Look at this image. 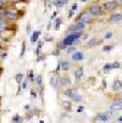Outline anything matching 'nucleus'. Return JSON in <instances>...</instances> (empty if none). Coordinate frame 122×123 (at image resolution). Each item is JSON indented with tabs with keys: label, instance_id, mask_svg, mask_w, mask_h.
<instances>
[{
	"label": "nucleus",
	"instance_id": "1",
	"mask_svg": "<svg viewBox=\"0 0 122 123\" xmlns=\"http://www.w3.org/2000/svg\"><path fill=\"white\" fill-rule=\"evenodd\" d=\"M82 37H83L82 32H75V33H71V34H67V36L58 44V48L60 50H62V49H67L71 45H77Z\"/></svg>",
	"mask_w": 122,
	"mask_h": 123
},
{
	"label": "nucleus",
	"instance_id": "2",
	"mask_svg": "<svg viewBox=\"0 0 122 123\" xmlns=\"http://www.w3.org/2000/svg\"><path fill=\"white\" fill-rule=\"evenodd\" d=\"M112 116H114V111L112 110L111 111H103V112H99L96 115V121L100 122V123H108V122L111 121Z\"/></svg>",
	"mask_w": 122,
	"mask_h": 123
},
{
	"label": "nucleus",
	"instance_id": "3",
	"mask_svg": "<svg viewBox=\"0 0 122 123\" xmlns=\"http://www.w3.org/2000/svg\"><path fill=\"white\" fill-rule=\"evenodd\" d=\"M88 12H89L93 17H100V16L104 15V12H105V11H104L103 6H100V5H98V4H94V5H92V6L89 7Z\"/></svg>",
	"mask_w": 122,
	"mask_h": 123
},
{
	"label": "nucleus",
	"instance_id": "4",
	"mask_svg": "<svg viewBox=\"0 0 122 123\" xmlns=\"http://www.w3.org/2000/svg\"><path fill=\"white\" fill-rule=\"evenodd\" d=\"M118 3L116 1V0H111V1H105V3H103V9H104V11H109V12H111V11H115L117 7H118Z\"/></svg>",
	"mask_w": 122,
	"mask_h": 123
},
{
	"label": "nucleus",
	"instance_id": "5",
	"mask_svg": "<svg viewBox=\"0 0 122 123\" xmlns=\"http://www.w3.org/2000/svg\"><path fill=\"white\" fill-rule=\"evenodd\" d=\"M71 59H72L73 62H82L85 59V55H84V52L82 50H77L71 55Z\"/></svg>",
	"mask_w": 122,
	"mask_h": 123
},
{
	"label": "nucleus",
	"instance_id": "6",
	"mask_svg": "<svg viewBox=\"0 0 122 123\" xmlns=\"http://www.w3.org/2000/svg\"><path fill=\"white\" fill-rule=\"evenodd\" d=\"M92 17H93V16H92L89 12L84 11V12H82L79 16H77L76 21H83V22H87V23H88V22H89V20L92 18Z\"/></svg>",
	"mask_w": 122,
	"mask_h": 123
},
{
	"label": "nucleus",
	"instance_id": "7",
	"mask_svg": "<svg viewBox=\"0 0 122 123\" xmlns=\"http://www.w3.org/2000/svg\"><path fill=\"white\" fill-rule=\"evenodd\" d=\"M110 22L111 23H120L122 22V12H115L110 16Z\"/></svg>",
	"mask_w": 122,
	"mask_h": 123
},
{
	"label": "nucleus",
	"instance_id": "8",
	"mask_svg": "<svg viewBox=\"0 0 122 123\" xmlns=\"http://www.w3.org/2000/svg\"><path fill=\"white\" fill-rule=\"evenodd\" d=\"M83 74H84V69H83V67H82V66H79L78 68H76V69H75V72H73V76H75V79H76L77 82L82 79V77H83Z\"/></svg>",
	"mask_w": 122,
	"mask_h": 123
},
{
	"label": "nucleus",
	"instance_id": "9",
	"mask_svg": "<svg viewBox=\"0 0 122 123\" xmlns=\"http://www.w3.org/2000/svg\"><path fill=\"white\" fill-rule=\"evenodd\" d=\"M42 32L40 31H34L32 34H31V44H36L39 42V37H40Z\"/></svg>",
	"mask_w": 122,
	"mask_h": 123
},
{
	"label": "nucleus",
	"instance_id": "10",
	"mask_svg": "<svg viewBox=\"0 0 122 123\" xmlns=\"http://www.w3.org/2000/svg\"><path fill=\"white\" fill-rule=\"evenodd\" d=\"M111 110L115 111H121L122 110V99H117L114 101V104L111 105Z\"/></svg>",
	"mask_w": 122,
	"mask_h": 123
},
{
	"label": "nucleus",
	"instance_id": "11",
	"mask_svg": "<svg viewBox=\"0 0 122 123\" xmlns=\"http://www.w3.org/2000/svg\"><path fill=\"white\" fill-rule=\"evenodd\" d=\"M100 43H101V40H99V39H96V38H92V39H89L88 42H87V44H85V48L90 49V48H94V46L99 45Z\"/></svg>",
	"mask_w": 122,
	"mask_h": 123
},
{
	"label": "nucleus",
	"instance_id": "12",
	"mask_svg": "<svg viewBox=\"0 0 122 123\" xmlns=\"http://www.w3.org/2000/svg\"><path fill=\"white\" fill-rule=\"evenodd\" d=\"M58 79H59V85H70V83H71V80H70L67 76L58 77Z\"/></svg>",
	"mask_w": 122,
	"mask_h": 123
},
{
	"label": "nucleus",
	"instance_id": "13",
	"mask_svg": "<svg viewBox=\"0 0 122 123\" xmlns=\"http://www.w3.org/2000/svg\"><path fill=\"white\" fill-rule=\"evenodd\" d=\"M112 90H114V92H120V90H122V82H121L120 79H116V80L114 82V84H112Z\"/></svg>",
	"mask_w": 122,
	"mask_h": 123
},
{
	"label": "nucleus",
	"instance_id": "14",
	"mask_svg": "<svg viewBox=\"0 0 122 123\" xmlns=\"http://www.w3.org/2000/svg\"><path fill=\"white\" fill-rule=\"evenodd\" d=\"M4 15H5L6 18H9V20H16L17 17H19L17 15H15V12H13V11H10V10L5 11V13H4Z\"/></svg>",
	"mask_w": 122,
	"mask_h": 123
},
{
	"label": "nucleus",
	"instance_id": "15",
	"mask_svg": "<svg viewBox=\"0 0 122 123\" xmlns=\"http://www.w3.org/2000/svg\"><path fill=\"white\" fill-rule=\"evenodd\" d=\"M23 79H25V74H23V73L20 72V73H16V74H15V80H16L17 84H22Z\"/></svg>",
	"mask_w": 122,
	"mask_h": 123
},
{
	"label": "nucleus",
	"instance_id": "16",
	"mask_svg": "<svg viewBox=\"0 0 122 123\" xmlns=\"http://www.w3.org/2000/svg\"><path fill=\"white\" fill-rule=\"evenodd\" d=\"M71 100H72L73 102H81V101H82V95H81V94H78V92H77V90H75V94L72 95Z\"/></svg>",
	"mask_w": 122,
	"mask_h": 123
},
{
	"label": "nucleus",
	"instance_id": "17",
	"mask_svg": "<svg viewBox=\"0 0 122 123\" xmlns=\"http://www.w3.org/2000/svg\"><path fill=\"white\" fill-rule=\"evenodd\" d=\"M70 68H71V63H70L67 60H62V71L64 72H68Z\"/></svg>",
	"mask_w": 122,
	"mask_h": 123
},
{
	"label": "nucleus",
	"instance_id": "18",
	"mask_svg": "<svg viewBox=\"0 0 122 123\" xmlns=\"http://www.w3.org/2000/svg\"><path fill=\"white\" fill-rule=\"evenodd\" d=\"M27 78L29 79L31 83H36V76H34L33 69H29V71L27 72Z\"/></svg>",
	"mask_w": 122,
	"mask_h": 123
},
{
	"label": "nucleus",
	"instance_id": "19",
	"mask_svg": "<svg viewBox=\"0 0 122 123\" xmlns=\"http://www.w3.org/2000/svg\"><path fill=\"white\" fill-rule=\"evenodd\" d=\"M50 85L53 86V88H58L59 86V79L56 76H53L50 78Z\"/></svg>",
	"mask_w": 122,
	"mask_h": 123
},
{
	"label": "nucleus",
	"instance_id": "20",
	"mask_svg": "<svg viewBox=\"0 0 122 123\" xmlns=\"http://www.w3.org/2000/svg\"><path fill=\"white\" fill-rule=\"evenodd\" d=\"M67 3H68V0H55V1H54V4H55V6H56L58 9L65 6Z\"/></svg>",
	"mask_w": 122,
	"mask_h": 123
},
{
	"label": "nucleus",
	"instance_id": "21",
	"mask_svg": "<svg viewBox=\"0 0 122 123\" xmlns=\"http://www.w3.org/2000/svg\"><path fill=\"white\" fill-rule=\"evenodd\" d=\"M11 123H23V117L20 116V115H15V116L12 117Z\"/></svg>",
	"mask_w": 122,
	"mask_h": 123
},
{
	"label": "nucleus",
	"instance_id": "22",
	"mask_svg": "<svg viewBox=\"0 0 122 123\" xmlns=\"http://www.w3.org/2000/svg\"><path fill=\"white\" fill-rule=\"evenodd\" d=\"M103 69H104V73H110V71L112 69V62L105 63V65H104V67H103Z\"/></svg>",
	"mask_w": 122,
	"mask_h": 123
},
{
	"label": "nucleus",
	"instance_id": "23",
	"mask_svg": "<svg viewBox=\"0 0 122 123\" xmlns=\"http://www.w3.org/2000/svg\"><path fill=\"white\" fill-rule=\"evenodd\" d=\"M75 90H76V89H72V88H67V89L64 92V94H65L68 99H71V98H72V95L75 94Z\"/></svg>",
	"mask_w": 122,
	"mask_h": 123
},
{
	"label": "nucleus",
	"instance_id": "24",
	"mask_svg": "<svg viewBox=\"0 0 122 123\" xmlns=\"http://www.w3.org/2000/svg\"><path fill=\"white\" fill-rule=\"evenodd\" d=\"M43 42H38V45H37V48H36V52H34V54H36V56H38V55H40L42 54V48H43Z\"/></svg>",
	"mask_w": 122,
	"mask_h": 123
},
{
	"label": "nucleus",
	"instance_id": "25",
	"mask_svg": "<svg viewBox=\"0 0 122 123\" xmlns=\"http://www.w3.org/2000/svg\"><path fill=\"white\" fill-rule=\"evenodd\" d=\"M77 50H78V49H77L76 45H71V46H68V48L66 49V54H67V55H68V54H70V55H72L73 52L77 51Z\"/></svg>",
	"mask_w": 122,
	"mask_h": 123
},
{
	"label": "nucleus",
	"instance_id": "26",
	"mask_svg": "<svg viewBox=\"0 0 122 123\" xmlns=\"http://www.w3.org/2000/svg\"><path fill=\"white\" fill-rule=\"evenodd\" d=\"M36 84L38 86H42L43 85V76L42 74H37L36 76Z\"/></svg>",
	"mask_w": 122,
	"mask_h": 123
},
{
	"label": "nucleus",
	"instance_id": "27",
	"mask_svg": "<svg viewBox=\"0 0 122 123\" xmlns=\"http://www.w3.org/2000/svg\"><path fill=\"white\" fill-rule=\"evenodd\" d=\"M26 42L23 40L22 42V45H21V52H20V57H23L25 56V54H26Z\"/></svg>",
	"mask_w": 122,
	"mask_h": 123
},
{
	"label": "nucleus",
	"instance_id": "28",
	"mask_svg": "<svg viewBox=\"0 0 122 123\" xmlns=\"http://www.w3.org/2000/svg\"><path fill=\"white\" fill-rule=\"evenodd\" d=\"M61 69H62V60L59 61V63H58V66H56V69L54 71V73H55V74H59V72L61 71Z\"/></svg>",
	"mask_w": 122,
	"mask_h": 123
},
{
	"label": "nucleus",
	"instance_id": "29",
	"mask_svg": "<svg viewBox=\"0 0 122 123\" xmlns=\"http://www.w3.org/2000/svg\"><path fill=\"white\" fill-rule=\"evenodd\" d=\"M61 22H62V20L60 18V17L55 20V26H54V29H55V31H58V29L60 28V26H61Z\"/></svg>",
	"mask_w": 122,
	"mask_h": 123
},
{
	"label": "nucleus",
	"instance_id": "30",
	"mask_svg": "<svg viewBox=\"0 0 122 123\" xmlns=\"http://www.w3.org/2000/svg\"><path fill=\"white\" fill-rule=\"evenodd\" d=\"M112 49H114V45H105V46L103 48V51L104 52H110Z\"/></svg>",
	"mask_w": 122,
	"mask_h": 123
},
{
	"label": "nucleus",
	"instance_id": "31",
	"mask_svg": "<svg viewBox=\"0 0 122 123\" xmlns=\"http://www.w3.org/2000/svg\"><path fill=\"white\" fill-rule=\"evenodd\" d=\"M45 57H46V56H45V55L43 54V52H42L40 55H38V56H37V60H36V62H42V61H44V60H45Z\"/></svg>",
	"mask_w": 122,
	"mask_h": 123
},
{
	"label": "nucleus",
	"instance_id": "32",
	"mask_svg": "<svg viewBox=\"0 0 122 123\" xmlns=\"http://www.w3.org/2000/svg\"><path fill=\"white\" fill-rule=\"evenodd\" d=\"M28 82H29V79H28V78L26 77V78L23 79L22 84H21V85H22V88H23V89H27V88H28Z\"/></svg>",
	"mask_w": 122,
	"mask_h": 123
},
{
	"label": "nucleus",
	"instance_id": "33",
	"mask_svg": "<svg viewBox=\"0 0 122 123\" xmlns=\"http://www.w3.org/2000/svg\"><path fill=\"white\" fill-rule=\"evenodd\" d=\"M6 28H7V26H6V23H5V22H0V33L4 32Z\"/></svg>",
	"mask_w": 122,
	"mask_h": 123
},
{
	"label": "nucleus",
	"instance_id": "34",
	"mask_svg": "<svg viewBox=\"0 0 122 123\" xmlns=\"http://www.w3.org/2000/svg\"><path fill=\"white\" fill-rule=\"evenodd\" d=\"M120 67H121V62H118V61L112 62V69H116V68H120Z\"/></svg>",
	"mask_w": 122,
	"mask_h": 123
},
{
	"label": "nucleus",
	"instance_id": "35",
	"mask_svg": "<svg viewBox=\"0 0 122 123\" xmlns=\"http://www.w3.org/2000/svg\"><path fill=\"white\" fill-rule=\"evenodd\" d=\"M64 107L66 111H71V102H65L64 104Z\"/></svg>",
	"mask_w": 122,
	"mask_h": 123
},
{
	"label": "nucleus",
	"instance_id": "36",
	"mask_svg": "<svg viewBox=\"0 0 122 123\" xmlns=\"http://www.w3.org/2000/svg\"><path fill=\"white\" fill-rule=\"evenodd\" d=\"M112 37V33L111 32H106L105 34H104V39H110Z\"/></svg>",
	"mask_w": 122,
	"mask_h": 123
},
{
	"label": "nucleus",
	"instance_id": "37",
	"mask_svg": "<svg viewBox=\"0 0 122 123\" xmlns=\"http://www.w3.org/2000/svg\"><path fill=\"white\" fill-rule=\"evenodd\" d=\"M22 89H23V88H22V85H21V84H19V88H17L16 95H21V94H22Z\"/></svg>",
	"mask_w": 122,
	"mask_h": 123
},
{
	"label": "nucleus",
	"instance_id": "38",
	"mask_svg": "<svg viewBox=\"0 0 122 123\" xmlns=\"http://www.w3.org/2000/svg\"><path fill=\"white\" fill-rule=\"evenodd\" d=\"M37 95H38V94H37V90L31 89V96H32V98H34V99H36V98H37Z\"/></svg>",
	"mask_w": 122,
	"mask_h": 123
},
{
	"label": "nucleus",
	"instance_id": "39",
	"mask_svg": "<svg viewBox=\"0 0 122 123\" xmlns=\"http://www.w3.org/2000/svg\"><path fill=\"white\" fill-rule=\"evenodd\" d=\"M33 115H34V113H33L32 111H27V115H26V118H27V119H31V118L33 117Z\"/></svg>",
	"mask_w": 122,
	"mask_h": 123
},
{
	"label": "nucleus",
	"instance_id": "40",
	"mask_svg": "<svg viewBox=\"0 0 122 123\" xmlns=\"http://www.w3.org/2000/svg\"><path fill=\"white\" fill-rule=\"evenodd\" d=\"M76 111H77V113H82V112L84 111V106H82V105H81V106H78V107H77V110H76Z\"/></svg>",
	"mask_w": 122,
	"mask_h": 123
},
{
	"label": "nucleus",
	"instance_id": "41",
	"mask_svg": "<svg viewBox=\"0 0 122 123\" xmlns=\"http://www.w3.org/2000/svg\"><path fill=\"white\" fill-rule=\"evenodd\" d=\"M73 13H75V11H73V10H70V11H68V13H67V17H68V18H71V17L73 16Z\"/></svg>",
	"mask_w": 122,
	"mask_h": 123
},
{
	"label": "nucleus",
	"instance_id": "42",
	"mask_svg": "<svg viewBox=\"0 0 122 123\" xmlns=\"http://www.w3.org/2000/svg\"><path fill=\"white\" fill-rule=\"evenodd\" d=\"M6 56H7V52H6V51H4V52H1V55H0V59H1V60H4Z\"/></svg>",
	"mask_w": 122,
	"mask_h": 123
},
{
	"label": "nucleus",
	"instance_id": "43",
	"mask_svg": "<svg viewBox=\"0 0 122 123\" xmlns=\"http://www.w3.org/2000/svg\"><path fill=\"white\" fill-rule=\"evenodd\" d=\"M53 55H60V49H59V48H56V49L53 51Z\"/></svg>",
	"mask_w": 122,
	"mask_h": 123
},
{
	"label": "nucleus",
	"instance_id": "44",
	"mask_svg": "<svg viewBox=\"0 0 122 123\" xmlns=\"http://www.w3.org/2000/svg\"><path fill=\"white\" fill-rule=\"evenodd\" d=\"M32 33H33V32H31V25L28 23V25H27V34L29 36V34H32Z\"/></svg>",
	"mask_w": 122,
	"mask_h": 123
},
{
	"label": "nucleus",
	"instance_id": "45",
	"mask_svg": "<svg viewBox=\"0 0 122 123\" xmlns=\"http://www.w3.org/2000/svg\"><path fill=\"white\" fill-rule=\"evenodd\" d=\"M77 9H78V5H77V4H73V5H72V9H71V10H73V11H75V10H77Z\"/></svg>",
	"mask_w": 122,
	"mask_h": 123
},
{
	"label": "nucleus",
	"instance_id": "46",
	"mask_svg": "<svg viewBox=\"0 0 122 123\" xmlns=\"http://www.w3.org/2000/svg\"><path fill=\"white\" fill-rule=\"evenodd\" d=\"M54 3V0H46V4L49 5V6H51V4Z\"/></svg>",
	"mask_w": 122,
	"mask_h": 123
},
{
	"label": "nucleus",
	"instance_id": "47",
	"mask_svg": "<svg viewBox=\"0 0 122 123\" xmlns=\"http://www.w3.org/2000/svg\"><path fill=\"white\" fill-rule=\"evenodd\" d=\"M103 88H106V80L103 79Z\"/></svg>",
	"mask_w": 122,
	"mask_h": 123
},
{
	"label": "nucleus",
	"instance_id": "48",
	"mask_svg": "<svg viewBox=\"0 0 122 123\" xmlns=\"http://www.w3.org/2000/svg\"><path fill=\"white\" fill-rule=\"evenodd\" d=\"M117 122H118V123H122V116H121V117H118V119H117Z\"/></svg>",
	"mask_w": 122,
	"mask_h": 123
},
{
	"label": "nucleus",
	"instance_id": "49",
	"mask_svg": "<svg viewBox=\"0 0 122 123\" xmlns=\"http://www.w3.org/2000/svg\"><path fill=\"white\" fill-rule=\"evenodd\" d=\"M56 13H58V12H54L53 16H51V18H55V17H56Z\"/></svg>",
	"mask_w": 122,
	"mask_h": 123
},
{
	"label": "nucleus",
	"instance_id": "50",
	"mask_svg": "<svg viewBox=\"0 0 122 123\" xmlns=\"http://www.w3.org/2000/svg\"><path fill=\"white\" fill-rule=\"evenodd\" d=\"M50 28H51V23H49V25H48V26H46V29H48V31H49V29H50Z\"/></svg>",
	"mask_w": 122,
	"mask_h": 123
},
{
	"label": "nucleus",
	"instance_id": "51",
	"mask_svg": "<svg viewBox=\"0 0 122 123\" xmlns=\"http://www.w3.org/2000/svg\"><path fill=\"white\" fill-rule=\"evenodd\" d=\"M31 107H29V105H26V106H25V110H29Z\"/></svg>",
	"mask_w": 122,
	"mask_h": 123
},
{
	"label": "nucleus",
	"instance_id": "52",
	"mask_svg": "<svg viewBox=\"0 0 122 123\" xmlns=\"http://www.w3.org/2000/svg\"><path fill=\"white\" fill-rule=\"evenodd\" d=\"M116 1H117V3L120 4V5H122V0H116Z\"/></svg>",
	"mask_w": 122,
	"mask_h": 123
},
{
	"label": "nucleus",
	"instance_id": "53",
	"mask_svg": "<svg viewBox=\"0 0 122 123\" xmlns=\"http://www.w3.org/2000/svg\"><path fill=\"white\" fill-rule=\"evenodd\" d=\"M39 123H44V121L43 119H39Z\"/></svg>",
	"mask_w": 122,
	"mask_h": 123
},
{
	"label": "nucleus",
	"instance_id": "54",
	"mask_svg": "<svg viewBox=\"0 0 122 123\" xmlns=\"http://www.w3.org/2000/svg\"><path fill=\"white\" fill-rule=\"evenodd\" d=\"M1 42H3V39H1V38H0V45H1Z\"/></svg>",
	"mask_w": 122,
	"mask_h": 123
},
{
	"label": "nucleus",
	"instance_id": "55",
	"mask_svg": "<svg viewBox=\"0 0 122 123\" xmlns=\"http://www.w3.org/2000/svg\"><path fill=\"white\" fill-rule=\"evenodd\" d=\"M82 1H88V0H82Z\"/></svg>",
	"mask_w": 122,
	"mask_h": 123
}]
</instances>
